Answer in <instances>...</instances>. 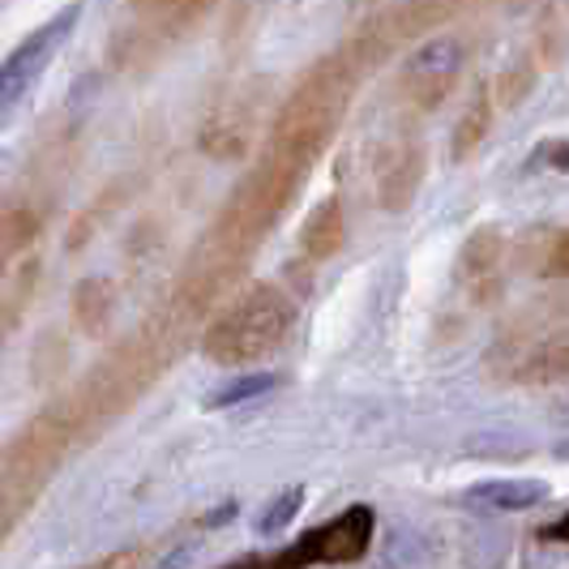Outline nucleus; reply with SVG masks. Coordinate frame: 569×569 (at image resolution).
<instances>
[{
	"label": "nucleus",
	"mask_w": 569,
	"mask_h": 569,
	"mask_svg": "<svg viewBox=\"0 0 569 569\" xmlns=\"http://www.w3.org/2000/svg\"><path fill=\"white\" fill-rule=\"evenodd\" d=\"M360 73H365V64L356 60V52L347 43H342L339 52L317 60L313 69L296 82V90L287 94L283 112L274 116L266 150L305 171L313 168L317 154L330 146L335 129H339L347 108H351Z\"/></svg>",
	"instance_id": "obj_1"
},
{
	"label": "nucleus",
	"mask_w": 569,
	"mask_h": 569,
	"mask_svg": "<svg viewBox=\"0 0 569 569\" xmlns=\"http://www.w3.org/2000/svg\"><path fill=\"white\" fill-rule=\"evenodd\" d=\"M291 300L274 283H253L244 287L236 300H228L219 317L206 326L201 335V351L206 360L223 365V369H244L266 360L291 330Z\"/></svg>",
	"instance_id": "obj_2"
},
{
	"label": "nucleus",
	"mask_w": 569,
	"mask_h": 569,
	"mask_svg": "<svg viewBox=\"0 0 569 569\" xmlns=\"http://www.w3.org/2000/svg\"><path fill=\"white\" fill-rule=\"evenodd\" d=\"M206 18V4L193 0H168V4H138L133 18L116 30L112 39V64L116 69H150L159 57H168L171 48Z\"/></svg>",
	"instance_id": "obj_3"
},
{
	"label": "nucleus",
	"mask_w": 569,
	"mask_h": 569,
	"mask_svg": "<svg viewBox=\"0 0 569 569\" xmlns=\"http://www.w3.org/2000/svg\"><path fill=\"white\" fill-rule=\"evenodd\" d=\"M369 540H372V510L369 506H351L335 522H326V527H317L309 536H300V543L283 548L266 569L347 566V561H360L369 552Z\"/></svg>",
	"instance_id": "obj_4"
},
{
	"label": "nucleus",
	"mask_w": 569,
	"mask_h": 569,
	"mask_svg": "<svg viewBox=\"0 0 569 569\" xmlns=\"http://www.w3.org/2000/svg\"><path fill=\"white\" fill-rule=\"evenodd\" d=\"M458 73H462V43H458L455 34H437V39H428L425 48L402 64L399 94L416 112H432L455 90Z\"/></svg>",
	"instance_id": "obj_5"
},
{
	"label": "nucleus",
	"mask_w": 569,
	"mask_h": 569,
	"mask_svg": "<svg viewBox=\"0 0 569 569\" xmlns=\"http://www.w3.org/2000/svg\"><path fill=\"white\" fill-rule=\"evenodd\" d=\"M257 99H261V86L257 82L240 86V90H231L228 99L206 116L198 142L210 159H219V163H240V159L249 154V146H253V138H257Z\"/></svg>",
	"instance_id": "obj_6"
},
{
	"label": "nucleus",
	"mask_w": 569,
	"mask_h": 569,
	"mask_svg": "<svg viewBox=\"0 0 569 569\" xmlns=\"http://www.w3.org/2000/svg\"><path fill=\"white\" fill-rule=\"evenodd\" d=\"M73 18H78V9H69V13H60L57 22L39 27L13 57L0 64V120L13 112L30 94V86L43 78V69H48V60L57 57V48L64 43L69 27H73Z\"/></svg>",
	"instance_id": "obj_7"
},
{
	"label": "nucleus",
	"mask_w": 569,
	"mask_h": 569,
	"mask_svg": "<svg viewBox=\"0 0 569 569\" xmlns=\"http://www.w3.org/2000/svg\"><path fill=\"white\" fill-rule=\"evenodd\" d=\"M372 180H377V201L386 210H407L416 189H420V180H425V146H420V138L416 133H395L377 150Z\"/></svg>",
	"instance_id": "obj_8"
},
{
	"label": "nucleus",
	"mask_w": 569,
	"mask_h": 569,
	"mask_svg": "<svg viewBox=\"0 0 569 569\" xmlns=\"http://www.w3.org/2000/svg\"><path fill=\"white\" fill-rule=\"evenodd\" d=\"M462 287L471 291L476 305H497L506 296V236L497 228H476L462 244Z\"/></svg>",
	"instance_id": "obj_9"
},
{
	"label": "nucleus",
	"mask_w": 569,
	"mask_h": 569,
	"mask_svg": "<svg viewBox=\"0 0 569 569\" xmlns=\"http://www.w3.org/2000/svg\"><path fill=\"white\" fill-rule=\"evenodd\" d=\"M510 381L522 386H552V381H566L569 377V330H552V335H536L527 339V347L518 351L506 369Z\"/></svg>",
	"instance_id": "obj_10"
},
{
	"label": "nucleus",
	"mask_w": 569,
	"mask_h": 569,
	"mask_svg": "<svg viewBox=\"0 0 569 569\" xmlns=\"http://www.w3.org/2000/svg\"><path fill=\"white\" fill-rule=\"evenodd\" d=\"M342 236H347V223H342V201L326 198L309 214V223L300 231V253L309 261H330V257L342 249Z\"/></svg>",
	"instance_id": "obj_11"
},
{
	"label": "nucleus",
	"mask_w": 569,
	"mask_h": 569,
	"mask_svg": "<svg viewBox=\"0 0 569 569\" xmlns=\"http://www.w3.org/2000/svg\"><path fill=\"white\" fill-rule=\"evenodd\" d=\"M522 261L540 279H569V228L531 231L522 244Z\"/></svg>",
	"instance_id": "obj_12"
},
{
	"label": "nucleus",
	"mask_w": 569,
	"mask_h": 569,
	"mask_svg": "<svg viewBox=\"0 0 569 569\" xmlns=\"http://www.w3.org/2000/svg\"><path fill=\"white\" fill-rule=\"evenodd\" d=\"M39 236V214L27 206H0V287L18 257L27 253Z\"/></svg>",
	"instance_id": "obj_13"
},
{
	"label": "nucleus",
	"mask_w": 569,
	"mask_h": 569,
	"mask_svg": "<svg viewBox=\"0 0 569 569\" xmlns=\"http://www.w3.org/2000/svg\"><path fill=\"white\" fill-rule=\"evenodd\" d=\"M543 497H548V488L536 485V480H492V485H480L467 492L471 506H485V510H497V513L531 510Z\"/></svg>",
	"instance_id": "obj_14"
},
{
	"label": "nucleus",
	"mask_w": 569,
	"mask_h": 569,
	"mask_svg": "<svg viewBox=\"0 0 569 569\" xmlns=\"http://www.w3.org/2000/svg\"><path fill=\"white\" fill-rule=\"evenodd\" d=\"M492 112H497V103H492V94L488 90H480L476 99H471V108L462 112V120H458L455 129V163H467L476 150H480V142H485V133L492 129Z\"/></svg>",
	"instance_id": "obj_15"
},
{
	"label": "nucleus",
	"mask_w": 569,
	"mask_h": 569,
	"mask_svg": "<svg viewBox=\"0 0 569 569\" xmlns=\"http://www.w3.org/2000/svg\"><path fill=\"white\" fill-rule=\"evenodd\" d=\"M73 313H78V326L82 330H103L108 317H112V283L108 279H86L73 296Z\"/></svg>",
	"instance_id": "obj_16"
},
{
	"label": "nucleus",
	"mask_w": 569,
	"mask_h": 569,
	"mask_svg": "<svg viewBox=\"0 0 569 569\" xmlns=\"http://www.w3.org/2000/svg\"><path fill=\"white\" fill-rule=\"evenodd\" d=\"M270 386H274V377H266V372H253V377H240V381H228L223 390H214V395L206 399V407H210V411H219V407H240L244 399H253V395L270 390Z\"/></svg>",
	"instance_id": "obj_17"
},
{
	"label": "nucleus",
	"mask_w": 569,
	"mask_h": 569,
	"mask_svg": "<svg viewBox=\"0 0 569 569\" xmlns=\"http://www.w3.org/2000/svg\"><path fill=\"white\" fill-rule=\"evenodd\" d=\"M536 73H540V69H536L531 60H518L513 69H506V73L497 78V99H492V103H501V108H513V103H518V99L531 90Z\"/></svg>",
	"instance_id": "obj_18"
},
{
	"label": "nucleus",
	"mask_w": 569,
	"mask_h": 569,
	"mask_svg": "<svg viewBox=\"0 0 569 569\" xmlns=\"http://www.w3.org/2000/svg\"><path fill=\"white\" fill-rule=\"evenodd\" d=\"M27 506H30L27 492L13 485V480H4V476H0V540L18 527V518L27 513Z\"/></svg>",
	"instance_id": "obj_19"
},
{
	"label": "nucleus",
	"mask_w": 569,
	"mask_h": 569,
	"mask_svg": "<svg viewBox=\"0 0 569 569\" xmlns=\"http://www.w3.org/2000/svg\"><path fill=\"white\" fill-rule=\"evenodd\" d=\"M543 159H548V163H552L557 171H569V142L548 146V150H543Z\"/></svg>",
	"instance_id": "obj_20"
},
{
	"label": "nucleus",
	"mask_w": 569,
	"mask_h": 569,
	"mask_svg": "<svg viewBox=\"0 0 569 569\" xmlns=\"http://www.w3.org/2000/svg\"><path fill=\"white\" fill-rule=\"evenodd\" d=\"M543 536H552V540H569V513L561 518V522H552V527H548Z\"/></svg>",
	"instance_id": "obj_21"
},
{
	"label": "nucleus",
	"mask_w": 569,
	"mask_h": 569,
	"mask_svg": "<svg viewBox=\"0 0 569 569\" xmlns=\"http://www.w3.org/2000/svg\"><path fill=\"white\" fill-rule=\"evenodd\" d=\"M228 569H257V561H236V566H228Z\"/></svg>",
	"instance_id": "obj_22"
},
{
	"label": "nucleus",
	"mask_w": 569,
	"mask_h": 569,
	"mask_svg": "<svg viewBox=\"0 0 569 569\" xmlns=\"http://www.w3.org/2000/svg\"><path fill=\"white\" fill-rule=\"evenodd\" d=\"M557 458H569V441H561V446H557Z\"/></svg>",
	"instance_id": "obj_23"
}]
</instances>
